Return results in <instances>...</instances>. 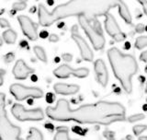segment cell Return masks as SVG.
I'll return each instance as SVG.
<instances>
[{
	"instance_id": "obj_1",
	"label": "cell",
	"mask_w": 147,
	"mask_h": 140,
	"mask_svg": "<svg viewBox=\"0 0 147 140\" xmlns=\"http://www.w3.org/2000/svg\"><path fill=\"white\" fill-rule=\"evenodd\" d=\"M46 114L57 122H76L78 124L109 125L115 122L126 120L125 107L119 102L101 101L84 104L76 109H71L68 101L58 100L54 107L48 106Z\"/></svg>"
},
{
	"instance_id": "obj_2",
	"label": "cell",
	"mask_w": 147,
	"mask_h": 140,
	"mask_svg": "<svg viewBox=\"0 0 147 140\" xmlns=\"http://www.w3.org/2000/svg\"><path fill=\"white\" fill-rule=\"evenodd\" d=\"M116 6H118V1H69L49 11L43 5H40L38 8L39 24L42 27H49L63 18L81 16L86 17L90 21H96L98 17H105Z\"/></svg>"
},
{
	"instance_id": "obj_3",
	"label": "cell",
	"mask_w": 147,
	"mask_h": 140,
	"mask_svg": "<svg viewBox=\"0 0 147 140\" xmlns=\"http://www.w3.org/2000/svg\"><path fill=\"white\" fill-rule=\"evenodd\" d=\"M107 54L114 76L124 91L130 94L132 91V77L138 72L137 61L132 55L123 54L116 47L110 48Z\"/></svg>"
},
{
	"instance_id": "obj_4",
	"label": "cell",
	"mask_w": 147,
	"mask_h": 140,
	"mask_svg": "<svg viewBox=\"0 0 147 140\" xmlns=\"http://www.w3.org/2000/svg\"><path fill=\"white\" fill-rule=\"evenodd\" d=\"M21 129L8 119L6 110V95L0 93V140H23Z\"/></svg>"
},
{
	"instance_id": "obj_5",
	"label": "cell",
	"mask_w": 147,
	"mask_h": 140,
	"mask_svg": "<svg viewBox=\"0 0 147 140\" xmlns=\"http://www.w3.org/2000/svg\"><path fill=\"white\" fill-rule=\"evenodd\" d=\"M78 21L85 33L90 40L94 49L96 51L102 50L105 47L106 40L103 36L102 29L98 20L90 21L86 17L81 16L78 18Z\"/></svg>"
},
{
	"instance_id": "obj_6",
	"label": "cell",
	"mask_w": 147,
	"mask_h": 140,
	"mask_svg": "<svg viewBox=\"0 0 147 140\" xmlns=\"http://www.w3.org/2000/svg\"><path fill=\"white\" fill-rule=\"evenodd\" d=\"M10 93L18 101L26 99H40L43 97V91L37 87H26L21 84H12L9 88Z\"/></svg>"
},
{
	"instance_id": "obj_7",
	"label": "cell",
	"mask_w": 147,
	"mask_h": 140,
	"mask_svg": "<svg viewBox=\"0 0 147 140\" xmlns=\"http://www.w3.org/2000/svg\"><path fill=\"white\" fill-rule=\"evenodd\" d=\"M11 113L17 120L25 122V121H40L44 118V113L41 109L36 108L28 110L24 106L16 103L12 106Z\"/></svg>"
},
{
	"instance_id": "obj_8",
	"label": "cell",
	"mask_w": 147,
	"mask_h": 140,
	"mask_svg": "<svg viewBox=\"0 0 147 140\" xmlns=\"http://www.w3.org/2000/svg\"><path fill=\"white\" fill-rule=\"evenodd\" d=\"M89 69L86 67H80L74 69L68 65H62L53 70V75L58 78H68L69 77H76L78 78H85L88 76Z\"/></svg>"
},
{
	"instance_id": "obj_9",
	"label": "cell",
	"mask_w": 147,
	"mask_h": 140,
	"mask_svg": "<svg viewBox=\"0 0 147 140\" xmlns=\"http://www.w3.org/2000/svg\"><path fill=\"white\" fill-rule=\"evenodd\" d=\"M105 30L107 33L117 43H121L126 39L125 33L122 32L115 18L109 13L105 16Z\"/></svg>"
},
{
	"instance_id": "obj_10",
	"label": "cell",
	"mask_w": 147,
	"mask_h": 140,
	"mask_svg": "<svg viewBox=\"0 0 147 140\" xmlns=\"http://www.w3.org/2000/svg\"><path fill=\"white\" fill-rule=\"evenodd\" d=\"M72 39L75 41V43L78 46V49L80 51V54L83 60L87 62H92L94 59V54L90 49L89 45L87 44L86 40L78 33L77 27L74 26L72 29Z\"/></svg>"
},
{
	"instance_id": "obj_11",
	"label": "cell",
	"mask_w": 147,
	"mask_h": 140,
	"mask_svg": "<svg viewBox=\"0 0 147 140\" xmlns=\"http://www.w3.org/2000/svg\"><path fill=\"white\" fill-rule=\"evenodd\" d=\"M18 20L20 22L22 32L25 36H27L28 39H30V41H36L38 39V24L34 23L28 16L24 15L18 16Z\"/></svg>"
},
{
	"instance_id": "obj_12",
	"label": "cell",
	"mask_w": 147,
	"mask_h": 140,
	"mask_svg": "<svg viewBox=\"0 0 147 140\" xmlns=\"http://www.w3.org/2000/svg\"><path fill=\"white\" fill-rule=\"evenodd\" d=\"M94 70L96 73V81L103 88H105L109 82V72L106 64L102 59L96 60L94 63Z\"/></svg>"
},
{
	"instance_id": "obj_13",
	"label": "cell",
	"mask_w": 147,
	"mask_h": 140,
	"mask_svg": "<svg viewBox=\"0 0 147 140\" xmlns=\"http://www.w3.org/2000/svg\"><path fill=\"white\" fill-rule=\"evenodd\" d=\"M12 72L15 78L18 79V80H24V79H26L30 75L34 73V69L28 66L24 62V60L20 59V60H18L17 63L15 64Z\"/></svg>"
},
{
	"instance_id": "obj_14",
	"label": "cell",
	"mask_w": 147,
	"mask_h": 140,
	"mask_svg": "<svg viewBox=\"0 0 147 140\" xmlns=\"http://www.w3.org/2000/svg\"><path fill=\"white\" fill-rule=\"evenodd\" d=\"M54 91L61 95H74L79 91V86L65 83H56L53 86Z\"/></svg>"
},
{
	"instance_id": "obj_15",
	"label": "cell",
	"mask_w": 147,
	"mask_h": 140,
	"mask_svg": "<svg viewBox=\"0 0 147 140\" xmlns=\"http://www.w3.org/2000/svg\"><path fill=\"white\" fill-rule=\"evenodd\" d=\"M117 7H119V13L121 18L127 23V24H131V16L130 10H129L126 3L123 2V1H118Z\"/></svg>"
},
{
	"instance_id": "obj_16",
	"label": "cell",
	"mask_w": 147,
	"mask_h": 140,
	"mask_svg": "<svg viewBox=\"0 0 147 140\" xmlns=\"http://www.w3.org/2000/svg\"><path fill=\"white\" fill-rule=\"evenodd\" d=\"M57 131L55 134L53 140H76L71 139L69 137V129L66 126H59L57 127Z\"/></svg>"
},
{
	"instance_id": "obj_17",
	"label": "cell",
	"mask_w": 147,
	"mask_h": 140,
	"mask_svg": "<svg viewBox=\"0 0 147 140\" xmlns=\"http://www.w3.org/2000/svg\"><path fill=\"white\" fill-rule=\"evenodd\" d=\"M2 38H3V40L6 41L7 43L13 44V43H15V41L17 40V33L13 30L8 29V30L5 31L3 32Z\"/></svg>"
},
{
	"instance_id": "obj_18",
	"label": "cell",
	"mask_w": 147,
	"mask_h": 140,
	"mask_svg": "<svg viewBox=\"0 0 147 140\" xmlns=\"http://www.w3.org/2000/svg\"><path fill=\"white\" fill-rule=\"evenodd\" d=\"M27 140H43V136L39 129L32 127L30 129L29 136L27 137Z\"/></svg>"
},
{
	"instance_id": "obj_19",
	"label": "cell",
	"mask_w": 147,
	"mask_h": 140,
	"mask_svg": "<svg viewBox=\"0 0 147 140\" xmlns=\"http://www.w3.org/2000/svg\"><path fill=\"white\" fill-rule=\"evenodd\" d=\"M33 51L37 58H38L40 61L44 62V63L47 62V54H46L45 51L42 47H40V46H34Z\"/></svg>"
},
{
	"instance_id": "obj_20",
	"label": "cell",
	"mask_w": 147,
	"mask_h": 140,
	"mask_svg": "<svg viewBox=\"0 0 147 140\" xmlns=\"http://www.w3.org/2000/svg\"><path fill=\"white\" fill-rule=\"evenodd\" d=\"M135 47L138 50H142L147 47V36H140L135 41Z\"/></svg>"
},
{
	"instance_id": "obj_21",
	"label": "cell",
	"mask_w": 147,
	"mask_h": 140,
	"mask_svg": "<svg viewBox=\"0 0 147 140\" xmlns=\"http://www.w3.org/2000/svg\"><path fill=\"white\" fill-rule=\"evenodd\" d=\"M147 129V125L145 124H137L134 125L132 128V131L134 133L135 136H140L142 133H144L145 130Z\"/></svg>"
},
{
	"instance_id": "obj_22",
	"label": "cell",
	"mask_w": 147,
	"mask_h": 140,
	"mask_svg": "<svg viewBox=\"0 0 147 140\" xmlns=\"http://www.w3.org/2000/svg\"><path fill=\"white\" fill-rule=\"evenodd\" d=\"M144 118H145L144 114H142V113H137V114H133V115L129 116V117L127 118V120L130 123H136V122H138V121L144 120Z\"/></svg>"
},
{
	"instance_id": "obj_23",
	"label": "cell",
	"mask_w": 147,
	"mask_h": 140,
	"mask_svg": "<svg viewBox=\"0 0 147 140\" xmlns=\"http://www.w3.org/2000/svg\"><path fill=\"white\" fill-rule=\"evenodd\" d=\"M26 6H27V2H25V1H20V2L14 3L12 8H13L14 11H20V10H23V9H25Z\"/></svg>"
},
{
	"instance_id": "obj_24",
	"label": "cell",
	"mask_w": 147,
	"mask_h": 140,
	"mask_svg": "<svg viewBox=\"0 0 147 140\" xmlns=\"http://www.w3.org/2000/svg\"><path fill=\"white\" fill-rule=\"evenodd\" d=\"M103 136L108 140H116L115 139V133L112 131H109V130H105L103 132ZM121 140H124V139H121Z\"/></svg>"
},
{
	"instance_id": "obj_25",
	"label": "cell",
	"mask_w": 147,
	"mask_h": 140,
	"mask_svg": "<svg viewBox=\"0 0 147 140\" xmlns=\"http://www.w3.org/2000/svg\"><path fill=\"white\" fill-rule=\"evenodd\" d=\"M14 58H15V55H14V54L13 53H8L4 56V61L6 62L7 64H8V63H11L14 60Z\"/></svg>"
},
{
	"instance_id": "obj_26",
	"label": "cell",
	"mask_w": 147,
	"mask_h": 140,
	"mask_svg": "<svg viewBox=\"0 0 147 140\" xmlns=\"http://www.w3.org/2000/svg\"><path fill=\"white\" fill-rule=\"evenodd\" d=\"M135 31H136V32H138V33H142V32L145 31V26L142 24V23H139V24L136 25Z\"/></svg>"
},
{
	"instance_id": "obj_27",
	"label": "cell",
	"mask_w": 147,
	"mask_h": 140,
	"mask_svg": "<svg viewBox=\"0 0 147 140\" xmlns=\"http://www.w3.org/2000/svg\"><path fill=\"white\" fill-rule=\"evenodd\" d=\"M0 26L2 28H9L10 29V24L6 18H0Z\"/></svg>"
},
{
	"instance_id": "obj_28",
	"label": "cell",
	"mask_w": 147,
	"mask_h": 140,
	"mask_svg": "<svg viewBox=\"0 0 147 140\" xmlns=\"http://www.w3.org/2000/svg\"><path fill=\"white\" fill-rule=\"evenodd\" d=\"M62 58L66 62H71L72 59H73V55L70 54H63L62 55Z\"/></svg>"
},
{
	"instance_id": "obj_29",
	"label": "cell",
	"mask_w": 147,
	"mask_h": 140,
	"mask_svg": "<svg viewBox=\"0 0 147 140\" xmlns=\"http://www.w3.org/2000/svg\"><path fill=\"white\" fill-rule=\"evenodd\" d=\"M49 41L51 43H57L59 41V37L56 34H51L49 35Z\"/></svg>"
},
{
	"instance_id": "obj_30",
	"label": "cell",
	"mask_w": 147,
	"mask_h": 140,
	"mask_svg": "<svg viewBox=\"0 0 147 140\" xmlns=\"http://www.w3.org/2000/svg\"><path fill=\"white\" fill-rule=\"evenodd\" d=\"M140 60L144 63L147 62V51H144V52L140 54Z\"/></svg>"
},
{
	"instance_id": "obj_31",
	"label": "cell",
	"mask_w": 147,
	"mask_h": 140,
	"mask_svg": "<svg viewBox=\"0 0 147 140\" xmlns=\"http://www.w3.org/2000/svg\"><path fill=\"white\" fill-rule=\"evenodd\" d=\"M139 3L142 5V9H144V12L145 15L147 16V1H140Z\"/></svg>"
},
{
	"instance_id": "obj_32",
	"label": "cell",
	"mask_w": 147,
	"mask_h": 140,
	"mask_svg": "<svg viewBox=\"0 0 147 140\" xmlns=\"http://www.w3.org/2000/svg\"><path fill=\"white\" fill-rule=\"evenodd\" d=\"M4 76H5V71L0 69V86H2L4 83Z\"/></svg>"
},
{
	"instance_id": "obj_33",
	"label": "cell",
	"mask_w": 147,
	"mask_h": 140,
	"mask_svg": "<svg viewBox=\"0 0 147 140\" xmlns=\"http://www.w3.org/2000/svg\"><path fill=\"white\" fill-rule=\"evenodd\" d=\"M130 47H131L130 43H125V49H129Z\"/></svg>"
},
{
	"instance_id": "obj_34",
	"label": "cell",
	"mask_w": 147,
	"mask_h": 140,
	"mask_svg": "<svg viewBox=\"0 0 147 140\" xmlns=\"http://www.w3.org/2000/svg\"><path fill=\"white\" fill-rule=\"evenodd\" d=\"M138 140H147V136L146 137H139Z\"/></svg>"
},
{
	"instance_id": "obj_35",
	"label": "cell",
	"mask_w": 147,
	"mask_h": 140,
	"mask_svg": "<svg viewBox=\"0 0 147 140\" xmlns=\"http://www.w3.org/2000/svg\"><path fill=\"white\" fill-rule=\"evenodd\" d=\"M142 110H144V111H147V103L142 106Z\"/></svg>"
},
{
	"instance_id": "obj_36",
	"label": "cell",
	"mask_w": 147,
	"mask_h": 140,
	"mask_svg": "<svg viewBox=\"0 0 147 140\" xmlns=\"http://www.w3.org/2000/svg\"><path fill=\"white\" fill-rule=\"evenodd\" d=\"M2 44H3V39H2V37L0 36V47L2 46Z\"/></svg>"
},
{
	"instance_id": "obj_37",
	"label": "cell",
	"mask_w": 147,
	"mask_h": 140,
	"mask_svg": "<svg viewBox=\"0 0 147 140\" xmlns=\"http://www.w3.org/2000/svg\"><path fill=\"white\" fill-rule=\"evenodd\" d=\"M145 92L147 93V83H146V87H145Z\"/></svg>"
},
{
	"instance_id": "obj_38",
	"label": "cell",
	"mask_w": 147,
	"mask_h": 140,
	"mask_svg": "<svg viewBox=\"0 0 147 140\" xmlns=\"http://www.w3.org/2000/svg\"><path fill=\"white\" fill-rule=\"evenodd\" d=\"M144 70H145V73H147V66L145 67V69Z\"/></svg>"
},
{
	"instance_id": "obj_39",
	"label": "cell",
	"mask_w": 147,
	"mask_h": 140,
	"mask_svg": "<svg viewBox=\"0 0 147 140\" xmlns=\"http://www.w3.org/2000/svg\"><path fill=\"white\" fill-rule=\"evenodd\" d=\"M145 31H147V26H145Z\"/></svg>"
},
{
	"instance_id": "obj_40",
	"label": "cell",
	"mask_w": 147,
	"mask_h": 140,
	"mask_svg": "<svg viewBox=\"0 0 147 140\" xmlns=\"http://www.w3.org/2000/svg\"><path fill=\"white\" fill-rule=\"evenodd\" d=\"M146 102H147V98H146Z\"/></svg>"
}]
</instances>
